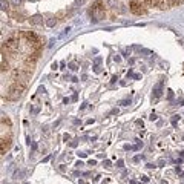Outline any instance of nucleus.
I'll return each mask as SVG.
<instances>
[{"label":"nucleus","instance_id":"72a5a7b5","mask_svg":"<svg viewBox=\"0 0 184 184\" xmlns=\"http://www.w3.org/2000/svg\"><path fill=\"white\" fill-rule=\"evenodd\" d=\"M78 184H86V183H85V181H80V183H78Z\"/></svg>","mask_w":184,"mask_h":184},{"label":"nucleus","instance_id":"0eeeda50","mask_svg":"<svg viewBox=\"0 0 184 184\" xmlns=\"http://www.w3.org/2000/svg\"><path fill=\"white\" fill-rule=\"evenodd\" d=\"M161 94H163V82H160V83H157V85L153 86V98H155V100L160 98Z\"/></svg>","mask_w":184,"mask_h":184},{"label":"nucleus","instance_id":"39448f33","mask_svg":"<svg viewBox=\"0 0 184 184\" xmlns=\"http://www.w3.org/2000/svg\"><path fill=\"white\" fill-rule=\"evenodd\" d=\"M5 45H6V49H8V51L15 52V51L19 49V39H15V37H9V39H6Z\"/></svg>","mask_w":184,"mask_h":184},{"label":"nucleus","instance_id":"5701e85b","mask_svg":"<svg viewBox=\"0 0 184 184\" xmlns=\"http://www.w3.org/2000/svg\"><path fill=\"white\" fill-rule=\"evenodd\" d=\"M111 166H112V163H111L109 160H106V161H104V167H111Z\"/></svg>","mask_w":184,"mask_h":184},{"label":"nucleus","instance_id":"a211bd4d","mask_svg":"<svg viewBox=\"0 0 184 184\" xmlns=\"http://www.w3.org/2000/svg\"><path fill=\"white\" fill-rule=\"evenodd\" d=\"M11 3H12L14 6H19V5H22V3H23V0H11Z\"/></svg>","mask_w":184,"mask_h":184},{"label":"nucleus","instance_id":"6e6552de","mask_svg":"<svg viewBox=\"0 0 184 184\" xmlns=\"http://www.w3.org/2000/svg\"><path fill=\"white\" fill-rule=\"evenodd\" d=\"M9 146H11V138H2V153H6Z\"/></svg>","mask_w":184,"mask_h":184},{"label":"nucleus","instance_id":"423d86ee","mask_svg":"<svg viewBox=\"0 0 184 184\" xmlns=\"http://www.w3.org/2000/svg\"><path fill=\"white\" fill-rule=\"evenodd\" d=\"M39 57H40V51H36V52L29 54V55L25 58V63H26V66H34V63L39 60Z\"/></svg>","mask_w":184,"mask_h":184},{"label":"nucleus","instance_id":"bb28decb","mask_svg":"<svg viewBox=\"0 0 184 184\" xmlns=\"http://www.w3.org/2000/svg\"><path fill=\"white\" fill-rule=\"evenodd\" d=\"M121 104H123V106H128V104H129V101H128V100H123V101H121Z\"/></svg>","mask_w":184,"mask_h":184},{"label":"nucleus","instance_id":"4be33fe9","mask_svg":"<svg viewBox=\"0 0 184 184\" xmlns=\"http://www.w3.org/2000/svg\"><path fill=\"white\" fill-rule=\"evenodd\" d=\"M178 118H180V117H178V115H175V117H174V118H172V124H174V126H175V124H177V120H178Z\"/></svg>","mask_w":184,"mask_h":184},{"label":"nucleus","instance_id":"ddd939ff","mask_svg":"<svg viewBox=\"0 0 184 184\" xmlns=\"http://www.w3.org/2000/svg\"><path fill=\"white\" fill-rule=\"evenodd\" d=\"M8 69H9L8 61H5V58H2V72H5V71H8Z\"/></svg>","mask_w":184,"mask_h":184},{"label":"nucleus","instance_id":"b1692460","mask_svg":"<svg viewBox=\"0 0 184 184\" xmlns=\"http://www.w3.org/2000/svg\"><path fill=\"white\" fill-rule=\"evenodd\" d=\"M117 0H107V6H114Z\"/></svg>","mask_w":184,"mask_h":184},{"label":"nucleus","instance_id":"dca6fc26","mask_svg":"<svg viewBox=\"0 0 184 184\" xmlns=\"http://www.w3.org/2000/svg\"><path fill=\"white\" fill-rule=\"evenodd\" d=\"M184 0H169V3H170V6H175V5H180V3H183Z\"/></svg>","mask_w":184,"mask_h":184},{"label":"nucleus","instance_id":"cd10ccee","mask_svg":"<svg viewBox=\"0 0 184 184\" xmlns=\"http://www.w3.org/2000/svg\"><path fill=\"white\" fill-rule=\"evenodd\" d=\"M141 180H143V183H147V181H149V178H147V177H141Z\"/></svg>","mask_w":184,"mask_h":184},{"label":"nucleus","instance_id":"c756f323","mask_svg":"<svg viewBox=\"0 0 184 184\" xmlns=\"http://www.w3.org/2000/svg\"><path fill=\"white\" fill-rule=\"evenodd\" d=\"M78 155H80L82 158H85V157H86V153H85V152H78Z\"/></svg>","mask_w":184,"mask_h":184},{"label":"nucleus","instance_id":"c85d7f7f","mask_svg":"<svg viewBox=\"0 0 184 184\" xmlns=\"http://www.w3.org/2000/svg\"><path fill=\"white\" fill-rule=\"evenodd\" d=\"M69 135H68V134H65V135H63V140H65V141H68V140H69Z\"/></svg>","mask_w":184,"mask_h":184},{"label":"nucleus","instance_id":"aec40b11","mask_svg":"<svg viewBox=\"0 0 184 184\" xmlns=\"http://www.w3.org/2000/svg\"><path fill=\"white\" fill-rule=\"evenodd\" d=\"M167 98H169V100H172V98H174V91H170V89L167 91Z\"/></svg>","mask_w":184,"mask_h":184},{"label":"nucleus","instance_id":"7c9ffc66","mask_svg":"<svg viewBox=\"0 0 184 184\" xmlns=\"http://www.w3.org/2000/svg\"><path fill=\"white\" fill-rule=\"evenodd\" d=\"M175 172H177V174H180V172H181V167H178V166H177V167H175Z\"/></svg>","mask_w":184,"mask_h":184},{"label":"nucleus","instance_id":"393cba45","mask_svg":"<svg viewBox=\"0 0 184 184\" xmlns=\"http://www.w3.org/2000/svg\"><path fill=\"white\" fill-rule=\"evenodd\" d=\"M39 111H40V109H39V106H34V107H32V114H37Z\"/></svg>","mask_w":184,"mask_h":184},{"label":"nucleus","instance_id":"f8f14e48","mask_svg":"<svg viewBox=\"0 0 184 184\" xmlns=\"http://www.w3.org/2000/svg\"><path fill=\"white\" fill-rule=\"evenodd\" d=\"M55 25H57V20H55V19H48V20H46V26H48V28H54Z\"/></svg>","mask_w":184,"mask_h":184},{"label":"nucleus","instance_id":"6ab92c4d","mask_svg":"<svg viewBox=\"0 0 184 184\" xmlns=\"http://www.w3.org/2000/svg\"><path fill=\"white\" fill-rule=\"evenodd\" d=\"M83 3H85V0H75L74 2V6H82Z\"/></svg>","mask_w":184,"mask_h":184},{"label":"nucleus","instance_id":"2f4dec72","mask_svg":"<svg viewBox=\"0 0 184 184\" xmlns=\"http://www.w3.org/2000/svg\"><path fill=\"white\" fill-rule=\"evenodd\" d=\"M89 166H95V160H91V161H89Z\"/></svg>","mask_w":184,"mask_h":184},{"label":"nucleus","instance_id":"a878e982","mask_svg":"<svg viewBox=\"0 0 184 184\" xmlns=\"http://www.w3.org/2000/svg\"><path fill=\"white\" fill-rule=\"evenodd\" d=\"M117 166H118V167H123V160H118V161H117Z\"/></svg>","mask_w":184,"mask_h":184},{"label":"nucleus","instance_id":"412c9836","mask_svg":"<svg viewBox=\"0 0 184 184\" xmlns=\"http://www.w3.org/2000/svg\"><path fill=\"white\" fill-rule=\"evenodd\" d=\"M164 164H166V160L164 158H160L158 160V166H164Z\"/></svg>","mask_w":184,"mask_h":184},{"label":"nucleus","instance_id":"2eb2a0df","mask_svg":"<svg viewBox=\"0 0 184 184\" xmlns=\"http://www.w3.org/2000/svg\"><path fill=\"white\" fill-rule=\"evenodd\" d=\"M69 69H71V71H77V69H78V66H77V63H75V61H72V63H69Z\"/></svg>","mask_w":184,"mask_h":184},{"label":"nucleus","instance_id":"9b49d317","mask_svg":"<svg viewBox=\"0 0 184 184\" xmlns=\"http://www.w3.org/2000/svg\"><path fill=\"white\" fill-rule=\"evenodd\" d=\"M140 2H141V3L144 5V6H147V8H150V6H155L158 0H140Z\"/></svg>","mask_w":184,"mask_h":184},{"label":"nucleus","instance_id":"20e7f679","mask_svg":"<svg viewBox=\"0 0 184 184\" xmlns=\"http://www.w3.org/2000/svg\"><path fill=\"white\" fill-rule=\"evenodd\" d=\"M129 9H131L134 14H137V15H143V14H146L147 6H144L140 0H132V2L129 3Z\"/></svg>","mask_w":184,"mask_h":184},{"label":"nucleus","instance_id":"1a4fd4ad","mask_svg":"<svg viewBox=\"0 0 184 184\" xmlns=\"http://www.w3.org/2000/svg\"><path fill=\"white\" fill-rule=\"evenodd\" d=\"M29 22H31L32 25H42V23H43V17H42L40 14H36V15H32V17L29 19Z\"/></svg>","mask_w":184,"mask_h":184},{"label":"nucleus","instance_id":"9d476101","mask_svg":"<svg viewBox=\"0 0 184 184\" xmlns=\"http://www.w3.org/2000/svg\"><path fill=\"white\" fill-rule=\"evenodd\" d=\"M157 6H160L161 9H166V8L170 6V3H169V0H158L157 2Z\"/></svg>","mask_w":184,"mask_h":184},{"label":"nucleus","instance_id":"f3484780","mask_svg":"<svg viewBox=\"0 0 184 184\" xmlns=\"http://www.w3.org/2000/svg\"><path fill=\"white\" fill-rule=\"evenodd\" d=\"M174 175H175V170H167V172H166V177H167V178H172Z\"/></svg>","mask_w":184,"mask_h":184},{"label":"nucleus","instance_id":"f257e3e1","mask_svg":"<svg viewBox=\"0 0 184 184\" xmlns=\"http://www.w3.org/2000/svg\"><path fill=\"white\" fill-rule=\"evenodd\" d=\"M23 91H25V83H20V82H14L9 88H8V94H6V98L8 100H19L22 95H23Z\"/></svg>","mask_w":184,"mask_h":184},{"label":"nucleus","instance_id":"4468645a","mask_svg":"<svg viewBox=\"0 0 184 184\" xmlns=\"http://www.w3.org/2000/svg\"><path fill=\"white\" fill-rule=\"evenodd\" d=\"M2 11H8V8H9V3L6 2V0H2Z\"/></svg>","mask_w":184,"mask_h":184},{"label":"nucleus","instance_id":"473e14b6","mask_svg":"<svg viewBox=\"0 0 184 184\" xmlns=\"http://www.w3.org/2000/svg\"><path fill=\"white\" fill-rule=\"evenodd\" d=\"M180 155H181V157H183V158H184V152H180Z\"/></svg>","mask_w":184,"mask_h":184},{"label":"nucleus","instance_id":"7ed1b4c3","mask_svg":"<svg viewBox=\"0 0 184 184\" xmlns=\"http://www.w3.org/2000/svg\"><path fill=\"white\" fill-rule=\"evenodd\" d=\"M91 15H92V22L94 23H97L98 20H101L104 17V6H103L101 2H95L94 3V6H92V9H91Z\"/></svg>","mask_w":184,"mask_h":184},{"label":"nucleus","instance_id":"f704fd0d","mask_svg":"<svg viewBox=\"0 0 184 184\" xmlns=\"http://www.w3.org/2000/svg\"><path fill=\"white\" fill-rule=\"evenodd\" d=\"M26 184H28V183H26Z\"/></svg>","mask_w":184,"mask_h":184},{"label":"nucleus","instance_id":"f03ea898","mask_svg":"<svg viewBox=\"0 0 184 184\" xmlns=\"http://www.w3.org/2000/svg\"><path fill=\"white\" fill-rule=\"evenodd\" d=\"M20 37L25 39V43H28L32 49L40 51V48H42V40H40L39 36H36L34 32H25V34H22Z\"/></svg>","mask_w":184,"mask_h":184}]
</instances>
